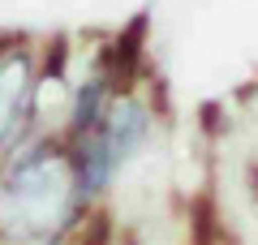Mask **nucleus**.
<instances>
[{
	"label": "nucleus",
	"instance_id": "1",
	"mask_svg": "<svg viewBox=\"0 0 258 245\" xmlns=\"http://www.w3.org/2000/svg\"><path fill=\"white\" fill-rule=\"evenodd\" d=\"M91 219L56 134H35L0 159V245H78Z\"/></svg>",
	"mask_w": 258,
	"mask_h": 245
},
{
	"label": "nucleus",
	"instance_id": "2",
	"mask_svg": "<svg viewBox=\"0 0 258 245\" xmlns=\"http://www.w3.org/2000/svg\"><path fill=\"white\" fill-rule=\"evenodd\" d=\"M155 129H159L155 91L147 86L142 73H134V78H125L116 86V95L103 108V116L82 138L64 142V151L74 159L78 194H82V202L91 211H99L108 202V194L116 190V181L129 172V163L151 146Z\"/></svg>",
	"mask_w": 258,
	"mask_h": 245
},
{
	"label": "nucleus",
	"instance_id": "4",
	"mask_svg": "<svg viewBox=\"0 0 258 245\" xmlns=\"http://www.w3.org/2000/svg\"><path fill=\"white\" fill-rule=\"evenodd\" d=\"M78 245H120V241H116V232L99 219V211H95V219L86 224V232L78 236Z\"/></svg>",
	"mask_w": 258,
	"mask_h": 245
},
{
	"label": "nucleus",
	"instance_id": "3",
	"mask_svg": "<svg viewBox=\"0 0 258 245\" xmlns=\"http://www.w3.org/2000/svg\"><path fill=\"white\" fill-rule=\"evenodd\" d=\"M47 52L30 39H0V159L39 134V78Z\"/></svg>",
	"mask_w": 258,
	"mask_h": 245
}]
</instances>
